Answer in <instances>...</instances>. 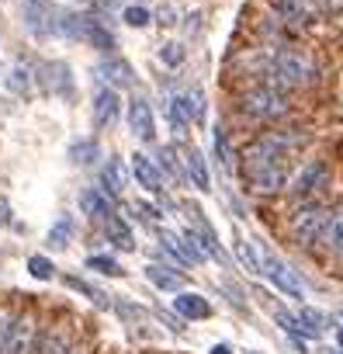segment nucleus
I'll list each match as a JSON object with an SVG mask.
<instances>
[{"instance_id": "2eb2a0df", "label": "nucleus", "mask_w": 343, "mask_h": 354, "mask_svg": "<svg viewBox=\"0 0 343 354\" xmlns=\"http://www.w3.org/2000/svg\"><path fill=\"white\" fill-rule=\"evenodd\" d=\"M322 247L329 250L333 261H343V209L329 212V223H326V233H322Z\"/></svg>"}, {"instance_id": "e433bc0d", "label": "nucleus", "mask_w": 343, "mask_h": 354, "mask_svg": "<svg viewBox=\"0 0 343 354\" xmlns=\"http://www.w3.org/2000/svg\"><path fill=\"white\" fill-rule=\"evenodd\" d=\"M0 226H14V212H11V202L0 195Z\"/></svg>"}, {"instance_id": "bb28decb", "label": "nucleus", "mask_w": 343, "mask_h": 354, "mask_svg": "<svg viewBox=\"0 0 343 354\" xmlns=\"http://www.w3.org/2000/svg\"><path fill=\"white\" fill-rule=\"evenodd\" d=\"M212 142H215V156H219V163H222L226 170H233V146H229V132H226V129H215Z\"/></svg>"}, {"instance_id": "79ce46f5", "label": "nucleus", "mask_w": 343, "mask_h": 354, "mask_svg": "<svg viewBox=\"0 0 343 354\" xmlns=\"http://www.w3.org/2000/svg\"><path fill=\"white\" fill-rule=\"evenodd\" d=\"M336 344H340V347H343V330H340V333H336Z\"/></svg>"}, {"instance_id": "9b49d317", "label": "nucleus", "mask_w": 343, "mask_h": 354, "mask_svg": "<svg viewBox=\"0 0 343 354\" xmlns=\"http://www.w3.org/2000/svg\"><path fill=\"white\" fill-rule=\"evenodd\" d=\"M80 212L94 223H104L115 216V198H108L101 188H84L80 192Z\"/></svg>"}, {"instance_id": "c756f323", "label": "nucleus", "mask_w": 343, "mask_h": 354, "mask_svg": "<svg viewBox=\"0 0 343 354\" xmlns=\"http://www.w3.org/2000/svg\"><path fill=\"white\" fill-rule=\"evenodd\" d=\"M28 271H32V278H39V281H52V278H56L52 261H49V257H42V254L28 257Z\"/></svg>"}, {"instance_id": "6ab92c4d", "label": "nucleus", "mask_w": 343, "mask_h": 354, "mask_svg": "<svg viewBox=\"0 0 343 354\" xmlns=\"http://www.w3.org/2000/svg\"><path fill=\"white\" fill-rule=\"evenodd\" d=\"M104 236H108V243H115L118 250H135V236H132V230H128V223H125L121 216L104 219Z\"/></svg>"}, {"instance_id": "1a4fd4ad", "label": "nucleus", "mask_w": 343, "mask_h": 354, "mask_svg": "<svg viewBox=\"0 0 343 354\" xmlns=\"http://www.w3.org/2000/svg\"><path fill=\"white\" fill-rule=\"evenodd\" d=\"M128 129H132V136L142 139V142H153V139H156V118H153V108H149L146 97H135V101L128 104Z\"/></svg>"}, {"instance_id": "39448f33", "label": "nucleus", "mask_w": 343, "mask_h": 354, "mask_svg": "<svg viewBox=\"0 0 343 354\" xmlns=\"http://www.w3.org/2000/svg\"><path fill=\"white\" fill-rule=\"evenodd\" d=\"M326 185H329V167H326L322 160H308V163L291 177L288 192H291L295 202H308V198H315Z\"/></svg>"}, {"instance_id": "0eeeda50", "label": "nucleus", "mask_w": 343, "mask_h": 354, "mask_svg": "<svg viewBox=\"0 0 343 354\" xmlns=\"http://www.w3.org/2000/svg\"><path fill=\"white\" fill-rule=\"evenodd\" d=\"M35 337H39V319H35V313H18V316H14V326H11V333H8V344H4V351H0V354H32Z\"/></svg>"}, {"instance_id": "393cba45", "label": "nucleus", "mask_w": 343, "mask_h": 354, "mask_svg": "<svg viewBox=\"0 0 343 354\" xmlns=\"http://www.w3.org/2000/svg\"><path fill=\"white\" fill-rule=\"evenodd\" d=\"M70 236H73V219L63 216V219L49 230V243H52L56 250H63V247H70Z\"/></svg>"}, {"instance_id": "20e7f679", "label": "nucleus", "mask_w": 343, "mask_h": 354, "mask_svg": "<svg viewBox=\"0 0 343 354\" xmlns=\"http://www.w3.org/2000/svg\"><path fill=\"white\" fill-rule=\"evenodd\" d=\"M271 8L288 32H305V28L319 25L322 18H329L322 0H271Z\"/></svg>"}, {"instance_id": "4c0bfd02", "label": "nucleus", "mask_w": 343, "mask_h": 354, "mask_svg": "<svg viewBox=\"0 0 343 354\" xmlns=\"http://www.w3.org/2000/svg\"><path fill=\"white\" fill-rule=\"evenodd\" d=\"M139 212H142L146 219H153V223H156V219H163V216H159V209H153V205H146V202H139Z\"/></svg>"}, {"instance_id": "72a5a7b5", "label": "nucleus", "mask_w": 343, "mask_h": 354, "mask_svg": "<svg viewBox=\"0 0 343 354\" xmlns=\"http://www.w3.org/2000/svg\"><path fill=\"white\" fill-rule=\"evenodd\" d=\"M166 111H170V125H174V132H177V136H184V132L191 129V122H188V115L177 108V101H170V108H166Z\"/></svg>"}, {"instance_id": "4be33fe9", "label": "nucleus", "mask_w": 343, "mask_h": 354, "mask_svg": "<svg viewBox=\"0 0 343 354\" xmlns=\"http://www.w3.org/2000/svg\"><path fill=\"white\" fill-rule=\"evenodd\" d=\"M174 101H177V108L188 115V122H205V101H202V94H198V91L177 94Z\"/></svg>"}, {"instance_id": "f3484780", "label": "nucleus", "mask_w": 343, "mask_h": 354, "mask_svg": "<svg viewBox=\"0 0 343 354\" xmlns=\"http://www.w3.org/2000/svg\"><path fill=\"white\" fill-rule=\"evenodd\" d=\"M184 174L191 177V185H195L198 192H208V188H212V174H208L205 156H202L198 149H191V153L184 156Z\"/></svg>"}, {"instance_id": "5701e85b", "label": "nucleus", "mask_w": 343, "mask_h": 354, "mask_svg": "<svg viewBox=\"0 0 343 354\" xmlns=\"http://www.w3.org/2000/svg\"><path fill=\"white\" fill-rule=\"evenodd\" d=\"M97 156H101L97 139H77V142L70 146V160H73V163H80V167H90Z\"/></svg>"}, {"instance_id": "a878e982", "label": "nucleus", "mask_w": 343, "mask_h": 354, "mask_svg": "<svg viewBox=\"0 0 343 354\" xmlns=\"http://www.w3.org/2000/svg\"><path fill=\"white\" fill-rule=\"evenodd\" d=\"M66 288H73V292L87 295V299H90V302H97V306H111V302H108V295H104L101 288H94L90 281H84V278H66Z\"/></svg>"}, {"instance_id": "58836bf2", "label": "nucleus", "mask_w": 343, "mask_h": 354, "mask_svg": "<svg viewBox=\"0 0 343 354\" xmlns=\"http://www.w3.org/2000/svg\"><path fill=\"white\" fill-rule=\"evenodd\" d=\"M322 4H326L329 15H340V11H343V0H322Z\"/></svg>"}, {"instance_id": "7ed1b4c3", "label": "nucleus", "mask_w": 343, "mask_h": 354, "mask_svg": "<svg viewBox=\"0 0 343 354\" xmlns=\"http://www.w3.org/2000/svg\"><path fill=\"white\" fill-rule=\"evenodd\" d=\"M326 223H329V209H326L322 202L308 198V202H298V205H295V212H291V219H288V233H291V240H295L302 250H312V247L322 243Z\"/></svg>"}, {"instance_id": "aec40b11", "label": "nucleus", "mask_w": 343, "mask_h": 354, "mask_svg": "<svg viewBox=\"0 0 343 354\" xmlns=\"http://www.w3.org/2000/svg\"><path fill=\"white\" fill-rule=\"evenodd\" d=\"M146 278H149L159 292H181V285H184V278H181L174 268H163V264H149V268H146Z\"/></svg>"}, {"instance_id": "473e14b6", "label": "nucleus", "mask_w": 343, "mask_h": 354, "mask_svg": "<svg viewBox=\"0 0 343 354\" xmlns=\"http://www.w3.org/2000/svg\"><path fill=\"white\" fill-rule=\"evenodd\" d=\"M159 59H163L166 66H181V63H184V46H181V42H166V46L159 49Z\"/></svg>"}, {"instance_id": "423d86ee", "label": "nucleus", "mask_w": 343, "mask_h": 354, "mask_svg": "<svg viewBox=\"0 0 343 354\" xmlns=\"http://www.w3.org/2000/svg\"><path fill=\"white\" fill-rule=\"evenodd\" d=\"M260 274H264L267 281H274V288L284 292L288 299H302V285H298L295 271H291L277 254H264V257H260Z\"/></svg>"}, {"instance_id": "cd10ccee", "label": "nucleus", "mask_w": 343, "mask_h": 354, "mask_svg": "<svg viewBox=\"0 0 343 354\" xmlns=\"http://www.w3.org/2000/svg\"><path fill=\"white\" fill-rule=\"evenodd\" d=\"M87 268L97 271V274H111V278L121 274V264H118L115 257H104V254H90V257H87Z\"/></svg>"}, {"instance_id": "f8f14e48", "label": "nucleus", "mask_w": 343, "mask_h": 354, "mask_svg": "<svg viewBox=\"0 0 343 354\" xmlns=\"http://www.w3.org/2000/svg\"><path fill=\"white\" fill-rule=\"evenodd\" d=\"M132 174H135V181H139L149 195H163V174H159V167H156L146 153H135V156H132Z\"/></svg>"}, {"instance_id": "4468645a", "label": "nucleus", "mask_w": 343, "mask_h": 354, "mask_svg": "<svg viewBox=\"0 0 343 354\" xmlns=\"http://www.w3.org/2000/svg\"><path fill=\"white\" fill-rule=\"evenodd\" d=\"M66 351H70V333L63 326H52V330L39 333L35 347H32V354H66Z\"/></svg>"}, {"instance_id": "37998d69", "label": "nucleus", "mask_w": 343, "mask_h": 354, "mask_svg": "<svg viewBox=\"0 0 343 354\" xmlns=\"http://www.w3.org/2000/svg\"><path fill=\"white\" fill-rule=\"evenodd\" d=\"M80 4H84V0H80Z\"/></svg>"}, {"instance_id": "dca6fc26", "label": "nucleus", "mask_w": 343, "mask_h": 354, "mask_svg": "<svg viewBox=\"0 0 343 354\" xmlns=\"http://www.w3.org/2000/svg\"><path fill=\"white\" fill-rule=\"evenodd\" d=\"M101 192L108 195V198H118L121 192H125V167H121V160H108L104 167H101Z\"/></svg>"}, {"instance_id": "2f4dec72", "label": "nucleus", "mask_w": 343, "mask_h": 354, "mask_svg": "<svg viewBox=\"0 0 343 354\" xmlns=\"http://www.w3.org/2000/svg\"><path fill=\"white\" fill-rule=\"evenodd\" d=\"M121 21H125V25H132V28H146V25L153 21V15H149L146 8H139V4H135V8H125Z\"/></svg>"}, {"instance_id": "ea45409f", "label": "nucleus", "mask_w": 343, "mask_h": 354, "mask_svg": "<svg viewBox=\"0 0 343 354\" xmlns=\"http://www.w3.org/2000/svg\"><path fill=\"white\" fill-rule=\"evenodd\" d=\"M212 354H233V347H229V344H215Z\"/></svg>"}, {"instance_id": "f257e3e1", "label": "nucleus", "mask_w": 343, "mask_h": 354, "mask_svg": "<svg viewBox=\"0 0 343 354\" xmlns=\"http://www.w3.org/2000/svg\"><path fill=\"white\" fill-rule=\"evenodd\" d=\"M271 53V70L277 77V84L291 94V91H305L315 87L322 77V66L312 53L298 49V46H281V49H267Z\"/></svg>"}, {"instance_id": "a211bd4d", "label": "nucleus", "mask_w": 343, "mask_h": 354, "mask_svg": "<svg viewBox=\"0 0 343 354\" xmlns=\"http://www.w3.org/2000/svg\"><path fill=\"white\" fill-rule=\"evenodd\" d=\"M80 39L90 42V46L101 49V53H111V49H115V35H111L97 18H87V15H84V35H80Z\"/></svg>"}, {"instance_id": "a19ab883", "label": "nucleus", "mask_w": 343, "mask_h": 354, "mask_svg": "<svg viewBox=\"0 0 343 354\" xmlns=\"http://www.w3.org/2000/svg\"><path fill=\"white\" fill-rule=\"evenodd\" d=\"M66 354H84V347H77V344H70V351Z\"/></svg>"}, {"instance_id": "f704fd0d", "label": "nucleus", "mask_w": 343, "mask_h": 354, "mask_svg": "<svg viewBox=\"0 0 343 354\" xmlns=\"http://www.w3.org/2000/svg\"><path fill=\"white\" fill-rule=\"evenodd\" d=\"M14 309H0V351H4V344H8V333H11V326H14Z\"/></svg>"}, {"instance_id": "f03ea898", "label": "nucleus", "mask_w": 343, "mask_h": 354, "mask_svg": "<svg viewBox=\"0 0 343 354\" xmlns=\"http://www.w3.org/2000/svg\"><path fill=\"white\" fill-rule=\"evenodd\" d=\"M291 111L288 104V94L277 91V87H267V84H253L239 94V115L246 122H260V125H271V122H281L284 115Z\"/></svg>"}, {"instance_id": "9d476101", "label": "nucleus", "mask_w": 343, "mask_h": 354, "mask_svg": "<svg viewBox=\"0 0 343 354\" xmlns=\"http://www.w3.org/2000/svg\"><path fill=\"white\" fill-rule=\"evenodd\" d=\"M118 115H121V97H118V91H115V87H101V91L94 94V125H97V129H111V125L118 122Z\"/></svg>"}, {"instance_id": "7c9ffc66", "label": "nucleus", "mask_w": 343, "mask_h": 354, "mask_svg": "<svg viewBox=\"0 0 343 354\" xmlns=\"http://www.w3.org/2000/svg\"><path fill=\"white\" fill-rule=\"evenodd\" d=\"M8 87H11L14 94H28V91H32V73H28L25 66H14L11 77H8Z\"/></svg>"}, {"instance_id": "412c9836", "label": "nucleus", "mask_w": 343, "mask_h": 354, "mask_svg": "<svg viewBox=\"0 0 343 354\" xmlns=\"http://www.w3.org/2000/svg\"><path fill=\"white\" fill-rule=\"evenodd\" d=\"M97 73H101L111 87H128V84H132V66H128L125 59H115V56L104 59V63L97 66Z\"/></svg>"}, {"instance_id": "6e6552de", "label": "nucleus", "mask_w": 343, "mask_h": 354, "mask_svg": "<svg viewBox=\"0 0 343 354\" xmlns=\"http://www.w3.org/2000/svg\"><path fill=\"white\" fill-rule=\"evenodd\" d=\"M25 25L39 39L49 35V32H56V11H52L49 0H25Z\"/></svg>"}, {"instance_id": "ddd939ff", "label": "nucleus", "mask_w": 343, "mask_h": 354, "mask_svg": "<svg viewBox=\"0 0 343 354\" xmlns=\"http://www.w3.org/2000/svg\"><path fill=\"white\" fill-rule=\"evenodd\" d=\"M174 309H177V316H181V319H208V316H212L208 299H205V295H198V292H177Z\"/></svg>"}, {"instance_id": "c9c22d12", "label": "nucleus", "mask_w": 343, "mask_h": 354, "mask_svg": "<svg viewBox=\"0 0 343 354\" xmlns=\"http://www.w3.org/2000/svg\"><path fill=\"white\" fill-rule=\"evenodd\" d=\"M298 319H302V323H305V326H308L315 337H319V330H322V316H319V313H312V309H302V316H298Z\"/></svg>"}, {"instance_id": "b1692460", "label": "nucleus", "mask_w": 343, "mask_h": 354, "mask_svg": "<svg viewBox=\"0 0 343 354\" xmlns=\"http://www.w3.org/2000/svg\"><path fill=\"white\" fill-rule=\"evenodd\" d=\"M159 174H170L174 181H184V170H181V163H177V149L174 146H163L159 149Z\"/></svg>"}, {"instance_id": "c85d7f7f", "label": "nucleus", "mask_w": 343, "mask_h": 354, "mask_svg": "<svg viewBox=\"0 0 343 354\" xmlns=\"http://www.w3.org/2000/svg\"><path fill=\"white\" fill-rule=\"evenodd\" d=\"M49 70L56 73V80H52L49 87H52L56 94H63V97H70V94H73V84H70V66H66V63H52Z\"/></svg>"}]
</instances>
